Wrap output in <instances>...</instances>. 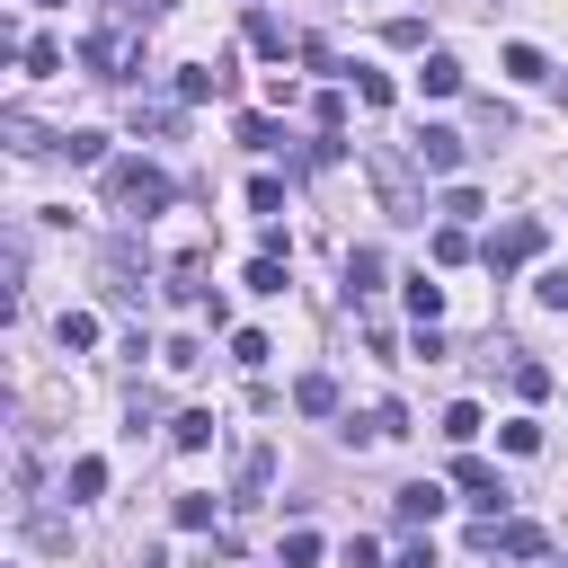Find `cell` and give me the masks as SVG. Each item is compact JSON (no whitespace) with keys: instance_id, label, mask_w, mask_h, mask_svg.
<instances>
[{"instance_id":"6da1fadb","label":"cell","mask_w":568,"mask_h":568,"mask_svg":"<svg viewBox=\"0 0 568 568\" xmlns=\"http://www.w3.org/2000/svg\"><path fill=\"white\" fill-rule=\"evenodd\" d=\"M106 204H124V213H160V204H169V178H160L151 160H106Z\"/></svg>"},{"instance_id":"7a4b0ae2","label":"cell","mask_w":568,"mask_h":568,"mask_svg":"<svg viewBox=\"0 0 568 568\" xmlns=\"http://www.w3.org/2000/svg\"><path fill=\"white\" fill-rule=\"evenodd\" d=\"M479 257H488L497 275H506V266H524V257H541V213H515V222H497Z\"/></svg>"},{"instance_id":"3957f363","label":"cell","mask_w":568,"mask_h":568,"mask_svg":"<svg viewBox=\"0 0 568 568\" xmlns=\"http://www.w3.org/2000/svg\"><path fill=\"white\" fill-rule=\"evenodd\" d=\"M470 550H506V559H541V524H506V515H479L470 524Z\"/></svg>"},{"instance_id":"277c9868","label":"cell","mask_w":568,"mask_h":568,"mask_svg":"<svg viewBox=\"0 0 568 568\" xmlns=\"http://www.w3.org/2000/svg\"><path fill=\"white\" fill-rule=\"evenodd\" d=\"M133 53H142V44H133V27H98V36L80 44L89 80H124V71H133Z\"/></svg>"},{"instance_id":"5b68a950","label":"cell","mask_w":568,"mask_h":568,"mask_svg":"<svg viewBox=\"0 0 568 568\" xmlns=\"http://www.w3.org/2000/svg\"><path fill=\"white\" fill-rule=\"evenodd\" d=\"M364 169H373V186H382V204H390V213H399V222H417V213H426V195H417V186H408V169H399V160H390V151H373V160H364Z\"/></svg>"},{"instance_id":"8992f818","label":"cell","mask_w":568,"mask_h":568,"mask_svg":"<svg viewBox=\"0 0 568 568\" xmlns=\"http://www.w3.org/2000/svg\"><path fill=\"white\" fill-rule=\"evenodd\" d=\"M453 488H462V497H470V506H479V515H506V497H515V488H506V479H497V470H488V462H470V453H462V462H453Z\"/></svg>"},{"instance_id":"52a82bcc","label":"cell","mask_w":568,"mask_h":568,"mask_svg":"<svg viewBox=\"0 0 568 568\" xmlns=\"http://www.w3.org/2000/svg\"><path fill=\"white\" fill-rule=\"evenodd\" d=\"M408 151H417V169H426V178H453V169H462V151H470V142H462V133H453V124H426V133H417V142H408Z\"/></svg>"},{"instance_id":"ba28073f","label":"cell","mask_w":568,"mask_h":568,"mask_svg":"<svg viewBox=\"0 0 568 568\" xmlns=\"http://www.w3.org/2000/svg\"><path fill=\"white\" fill-rule=\"evenodd\" d=\"M444 506H453V497H444L435 479H408V488H399V524H408V532H426V524H444Z\"/></svg>"},{"instance_id":"9c48e42d","label":"cell","mask_w":568,"mask_h":568,"mask_svg":"<svg viewBox=\"0 0 568 568\" xmlns=\"http://www.w3.org/2000/svg\"><path fill=\"white\" fill-rule=\"evenodd\" d=\"M231 89V62H186L178 71V106H204V98H222Z\"/></svg>"},{"instance_id":"30bf717a","label":"cell","mask_w":568,"mask_h":568,"mask_svg":"<svg viewBox=\"0 0 568 568\" xmlns=\"http://www.w3.org/2000/svg\"><path fill=\"white\" fill-rule=\"evenodd\" d=\"M266 479H275V453H266V444H248V453H240V479H231V506H257V497H266Z\"/></svg>"},{"instance_id":"8fae6325","label":"cell","mask_w":568,"mask_h":568,"mask_svg":"<svg viewBox=\"0 0 568 568\" xmlns=\"http://www.w3.org/2000/svg\"><path fill=\"white\" fill-rule=\"evenodd\" d=\"M417 89H426V98H462V62H453V53H426V62H417Z\"/></svg>"},{"instance_id":"7c38bea8","label":"cell","mask_w":568,"mask_h":568,"mask_svg":"<svg viewBox=\"0 0 568 568\" xmlns=\"http://www.w3.org/2000/svg\"><path fill=\"white\" fill-rule=\"evenodd\" d=\"M346 293H382V248H346Z\"/></svg>"},{"instance_id":"4fadbf2b","label":"cell","mask_w":568,"mask_h":568,"mask_svg":"<svg viewBox=\"0 0 568 568\" xmlns=\"http://www.w3.org/2000/svg\"><path fill=\"white\" fill-rule=\"evenodd\" d=\"M506 382H515V399H550V364H532V355H515Z\"/></svg>"},{"instance_id":"5bb4252c","label":"cell","mask_w":568,"mask_h":568,"mask_svg":"<svg viewBox=\"0 0 568 568\" xmlns=\"http://www.w3.org/2000/svg\"><path fill=\"white\" fill-rule=\"evenodd\" d=\"M169 444H178V453H204V444H213V408H186V417L169 426Z\"/></svg>"},{"instance_id":"9a60e30c","label":"cell","mask_w":568,"mask_h":568,"mask_svg":"<svg viewBox=\"0 0 568 568\" xmlns=\"http://www.w3.org/2000/svg\"><path fill=\"white\" fill-rule=\"evenodd\" d=\"M62 160L71 169H106V133H62Z\"/></svg>"},{"instance_id":"2e32d148","label":"cell","mask_w":568,"mask_h":568,"mask_svg":"<svg viewBox=\"0 0 568 568\" xmlns=\"http://www.w3.org/2000/svg\"><path fill=\"white\" fill-rule=\"evenodd\" d=\"M435 311H444V284H426V275H408V320H417V328H435Z\"/></svg>"},{"instance_id":"e0dca14e","label":"cell","mask_w":568,"mask_h":568,"mask_svg":"<svg viewBox=\"0 0 568 568\" xmlns=\"http://www.w3.org/2000/svg\"><path fill=\"white\" fill-rule=\"evenodd\" d=\"M266 355H275V337H266V328H231V364H248V373H257Z\"/></svg>"},{"instance_id":"ac0fdd59","label":"cell","mask_w":568,"mask_h":568,"mask_svg":"<svg viewBox=\"0 0 568 568\" xmlns=\"http://www.w3.org/2000/svg\"><path fill=\"white\" fill-rule=\"evenodd\" d=\"M293 399H302L311 417H328V408H337V382H328V373H302V382H293Z\"/></svg>"},{"instance_id":"d6986e66","label":"cell","mask_w":568,"mask_h":568,"mask_svg":"<svg viewBox=\"0 0 568 568\" xmlns=\"http://www.w3.org/2000/svg\"><path fill=\"white\" fill-rule=\"evenodd\" d=\"M248 44H257V53H275V62H284V53H293V36H284V27H275V18H266V9H257V18H248Z\"/></svg>"},{"instance_id":"ffe728a7","label":"cell","mask_w":568,"mask_h":568,"mask_svg":"<svg viewBox=\"0 0 568 568\" xmlns=\"http://www.w3.org/2000/svg\"><path fill=\"white\" fill-rule=\"evenodd\" d=\"M506 80H550V62H541V44H506Z\"/></svg>"},{"instance_id":"44dd1931","label":"cell","mask_w":568,"mask_h":568,"mask_svg":"<svg viewBox=\"0 0 568 568\" xmlns=\"http://www.w3.org/2000/svg\"><path fill=\"white\" fill-rule=\"evenodd\" d=\"M240 284H248V293H284V257H275V248H266V257H248V275H240Z\"/></svg>"},{"instance_id":"7402d4cb","label":"cell","mask_w":568,"mask_h":568,"mask_svg":"<svg viewBox=\"0 0 568 568\" xmlns=\"http://www.w3.org/2000/svg\"><path fill=\"white\" fill-rule=\"evenodd\" d=\"M53 337L80 355V346H98V320H89V311H62V320H53Z\"/></svg>"},{"instance_id":"603a6c76","label":"cell","mask_w":568,"mask_h":568,"mask_svg":"<svg viewBox=\"0 0 568 568\" xmlns=\"http://www.w3.org/2000/svg\"><path fill=\"white\" fill-rule=\"evenodd\" d=\"M178 532H213V497H204V488L178 497Z\"/></svg>"},{"instance_id":"cb8c5ba5","label":"cell","mask_w":568,"mask_h":568,"mask_svg":"<svg viewBox=\"0 0 568 568\" xmlns=\"http://www.w3.org/2000/svg\"><path fill=\"white\" fill-rule=\"evenodd\" d=\"M284 568H320V532H311V524L284 532Z\"/></svg>"},{"instance_id":"d4e9b609","label":"cell","mask_w":568,"mask_h":568,"mask_svg":"<svg viewBox=\"0 0 568 568\" xmlns=\"http://www.w3.org/2000/svg\"><path fill=\"white\" fill-rule=\"evenodd\" d=\"M53 71H62V44L36 36V44H27V80H53Z\"/></svg>"},{"instance_id":"484cf974","label":"cell","mask_w":568,"mask_h":568,"mask_svg":"<svg viewBox=\"0 0 568 568\" xmlns=\"http://www.w3.org/2000/svg\"><path fill=\"white\" fill-rule=\"evenodd\" d=\"M462 257H470V231L444 222V231H435V266H462Z\"/></svg>"},{"instance_id":"4316f807","label":"cell","mask_w":568,"mask_h":568,"mask_svg":"<svg viewBox=\"0 0 568 568\" xmlns=\"http://www.w3.org/2000/svg\"><path fill=\"white\" fill-rule=\"evenodd\" d=\"M497 444H506V453H541V426H532V417H506Z\"/></svg>"},{"instance_id":"83f0119b","label":"cell","mask_w":568,"mask_h":568,"mask_svg":"<svg viewBox=\"0 0 568 568\" xmlns=\"http://www.w3.org/2000/svg\"><path fill=\"white\" fill-rule=\"evenodd\" d=\"M98 488H106V462L80 453V462H71V497H98Z\"/></svg>"},{"instance_id":"f1b7e54d","label":"cell","mask_w":568,"mask_h":568,"mask_svg":"<svg viewBox=\"0 0 568 568\" xmlns=\"http://www.w3.org/2000/svg\"><path fill=\"white\" fill-rule=\"evenodd\" d=\"M311 115H320V133L337 142V124H346V98H337V89H320V98H311Z\"/></svg>"},{"instance_id":"f546056e","label":"cell","mask_w":568,"mask_h":568,"mask_svg":"<svg viewBox=\"0 0 568 568\" xmlns=\"http://www.w3.org/2000/svg\"><path fill=\"white\" fill-rule=\"evenodd\" d=\"M160 355H169V373H195V364H204V337H169Z\"/></svg>"},{"instance_id":"4dcf8cb0","label":"cell","mask_w":568,"mask_h":568,"mask_svg":"<svg viewBox=\"0 0 568 568\" xmlns=\"http://www.w3.org/2000/svg\"><path fill=\"white\" fill-rule=\"evenodd\" d=\"M444 435H453V444H470V435H479V408H470V399H453V408H444Z\"/></svg>"},{"instance_id":"1f68e13d","label":"cell","mask_w":568,"mask_h":568,"mask_svg":"<svg viewBox=\"0 0 568 568\" xmlns=\"http://www.w3.org/2000/svg\"><path fill=\"white\" fill-rule=\"evenodd\" d=\"M355 98H364V106H390V80H382V71H364V62H355Z\"/></svg>"},{"instance_id":"d6a6232c","label":"cell","mask_w":568,"mask_h":568,"mask_svg":"<svg viewBox=\"0 0 568 568\" xmlns=\"http://www.w3.org/2000/svg\"><path fill=\"white\" fill-rule=\"evenodd\" d=\"M248 213H284V186L275 178H248Z\"/></svg>"},{"instance_id":"836d02e7","label":"cell","mask_w":568,"mask_h":568,"mask_svg":"<svg viewBox=\"0 0 568 568\" xmlns=\"http://www.w3.org/2000/svg\"><path fill=\"white\" fill-rule=\"evenodd\" d=\"M479 213V186H444V222H470Z\"/></svg>"},{"instance_id":"e575fe53","label":"cell","mask_w":568,"mask_h":568,"mask_svg":"<svg viewBox=\"0 0 568 568\" xmlns=\"http://www.w3.org/2000/svg\"><path fill=\"white\" fill-rule=\"evenodd\" d=\"M541 302H550V311H568V266H550V275H541Z\"/></svg>"},{"instance_id":"d590c367","label":"cell","mask_w":568,"mask_h":568,"mask_svg":"<svg viewBox=\"0 0 568 568\" xmlns=\"http://www.w3.org/2000/svg\"><path fill=\"white\" fill-rule=\"evenodd\" d=\"M115 9H124V18H142V27H151V18H160V9H169V0H115Z\"/></svg>"},{"instance_id":"8d00e7d4","label":"cell","mask_w":568,"mask_h":568,"mask_svg":"<svg viewBox=\"0 0 568 568\" xmlns=\"http://www.w3.org/2000/svg\"><path fill=\"white\" fill-rule=\"evenodd\" d=\"M36 9H62V0H36Z\"/></svg>"}]
</instances>
